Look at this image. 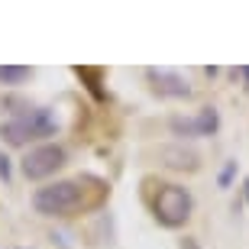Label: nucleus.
Listing matches in <instances>:
<instances>
[{
	"mask_svg": "<svg viewBox=\"0 0 249 249\" xmlns=\"http://www.w3.org/2000/svg\"><path fill=\"white\" fill-rule=\"evenodd\" d=\"M55 133V117L39 107V110H23L17 117H10L7 123H0V139L7 146H26L33 139H42V136H52Z\"/></svg>",
	"mask_w": 249,
	"mask_h": 249,
	"instance_id": "obj_1",
	"label": "nucleus"
},
{
	"mask_svg": "<svg viewBox=\"0 0 249 249\" xmlns=\"http://www.w3.org/2000/svg\"><path fill=\"white\" fill-rule=\"evenodd\" d=\"M84 201V188L78 181H55L46 185L33 194V207L46 217H68L71 211H78Z\"/></svg>",
	"mask_w": 249,
	"mask_h": 249,
	"instance_id": "obj_2",
	"label": "nucleus"
},
{
	"mask_svg": "<svg viewBox=\"0 0 249 249\" xmlns=\"http://www.w3.org/2000/svg\"><path fill=\"white\" fill-rule=\"evenodd\" d=\"M191 191L181 185H162V191L156 194V204H152V211H156V220L168 230H175L181 223L191 217Z\"/></svg>",
	"mask_w": 249,
	"mask_h": 249,
	"instance_id": "obj_3",
	"label": "nucleus"
},
{
	"mask_svg": "<svg viewBox=\"0 0 249 249\" xmlns=\"http://www.w3.org/2000/svg\"><path fill=\"white\" fill-rule=\"evenodd\" d=\"M62 165H65V149L62 146H36L33 152L23 156V162H19V168H23V175H26L29 181L55 175Z\"/></svg>",
	"mask_w": 249,
	"mask_h": 249,
	"instance_id": "obj_4",
	"label": "nucleus"
},
{
	"mask_svg": "<svg viewBox=\"0 0 249 249\" xmlns=\"http://www.w3.org/2000/svg\"><path fill=\"white\" fill-rule=\"evenodd\" d=\"M217 110L213 107H204L197 117H191V120H181V117H175L172 120V133L175 136H211V133H217Z\"/></svg>",
	"mask_w": 249,
	"mask_h": 249,
	"instance_id": "obj_5",
	"label": "nucleus"
},
{
	"mask_svg": "<svg viewBox=\"0 0 249 249\" xmlns=\"http://www.w3.org/2000/svg\"><path fill=\"white\" fill-rule=\"evenodd\" d=\"M149 81L156 84L159 94H165V97H188L191 94V84L175 71H165V68H149Z\"/></svg>",
	"mask_w": 249,
	"mask_h": 249,
	"instance_id": "obj_6",
	"label": "nucleus"
},
{
	"mask_svg": "<svg viewBox=\"0 0 249 249\" xmlns=\"http://www.w3.org/2000/svg\"><path fill=\"white\" fill-rule=\"evenodd\" d=\"M29 78V68L23 65H0V84H23Z\"/></svg>",
	"mask_w": 249,
	"mask_h": 249,
	"instance_id": "obj_7",
	"label": "nucleus"
},
{
	"mask_svg": "<svg viewBox=\"0 0 249 249\" xmlns=\"http://www.w3.org/2000/svg\"><path fill=\"white\" fill-rule=\"evenodd\" d=\"M78 74H81L84 81H88V88H91V94L94 97H104V91H101V71H97V68H78Z\"/></svg>",
	"mask_w": 249,
	"mask_h": 249,
	"instance_id": "obj_8",
	"label": "nucleus"
},
{
	"mask_svg": "<svg viewBox=\"0 0 249 249\" xmlns=\"http://www.w3.org/2000/svg\"><path fill=\"white\" fill-rule=\"evenodd\" d=\"M0 178H3V181L10 178V159L7 156H0Z\"/></svg>",
	"mask_w": 249,
	"mask_h": 249,
	"instance_id": "obj_9",
	"label": "nucleus"
},
{
	"mask_svg": "<svg viewBox=\"0 0 249 249\" xmlns=\"http://www.w3.org/2000/svg\"><path fill=\"white\" fill-rule=\"evenodd\" d=\"M230 175H233V162L227 168H223V175H220V185H227V181H230Z\"/></svg>",
	"mask_w": 249,
	"mask_h": 249,
	"instance_id": "obj_10",
	"label": "nucleus"
},
{
	"mask_svg": "<svg viewBox=\"0 0 249 249\" xmlns=\"http://www.w3.org/2000/svg\"><path fill=\"white\" fill-rule=\"evenodd\" d=\"M181 249H201V246H197V240H191V236H188V240H181Z\"/></svg>",
	"mask_w": 249,
	"mask_h": 249,
	"instance_id": "obj_11",
	"label": "nucleus"
},
{
	"mask_svg": "<svg viewBox=\"0 0 249 249\" xmlns=\"http://www.w3.org/2000/svg\"><path fill=\"white\" fill-rule=\"evenodd\" d=\"M243 78H246V81H249V68H243Z\"/></svg>",
	"mask_w": 249,
	"mask_h": 249,
	"instance_id": "obj_12",
	"label": "nucleus"
},
{
	"mask_svg": "<svg viewBox=\"0 0 249 249\" xmlns=\"http://www.w3.org/2000/svg\"><path fill=\"white\" fill-rule=\"evenodd\" d=\"M246 201H249V178H246Z\"/></svg>",
	"mask_w": 249,
	"mask_h": 249,
	"instance_id": "obj_13",
	"label": "nucleus"
}]
</instances>
